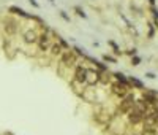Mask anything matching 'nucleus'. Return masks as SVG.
<instances>
[{
	"instance_id": "1",
	"label": "nucleus",
	"mask_w": 158,
	"mask_h": 135,
	"mask_svg": "<svg viewBox=\"0 0 158 135\" xmlns=\"http://www.w3.org/2000/svg\"><path fill=\"white\" fill-rule=\"evenodd\" d=\"M136 105V100H134V95H131V94H128L125 99L120 102V106H119V110L122 111V113H128L130 110L133 108V106Z\"/></svg>"
},
{
	"instance_id": "2",
	"label": "nucleus",
	"mask_w": 158,
	"mask_h": 135,
	"mask_svg": "<svg viewBox=\"0 0 158 135\" xmlns=\"http://www.w3.org/2000/svg\"><path fill=\"white\" fill-rule=\"evenodd\" d=\"M74 80L78 83H87L89 81V70H87L86 67H82V65H79L76 67V72H74Z\"/></svg>"
},
{
	"instance_id": "3",
	"label": "nucleus",
	"mask_w": 158,
	"mask_h": 135,
	"mask_svg": "<svg viewBox=\"0 0 158 135\" xmlns=\"http://www.w3.org/2000/svg\"><path fill=\"white\" fill-rule=\"evenodd\" d=\"M112 92H114L115 95L125 99V97L128 95V84H123V83H115V84L112 86Z\"/></svg>"
},
{
	"instance_id": "4",
	"label": "nucleus",
	"mask_w": 158,
	"mask_h": 135,
	"mask_svg": "<svg viewBox=\"0 0 158 135\" xmlns=\"http://www.w3.org/2000/svg\"><path fill=\"white\" fill-rule=\"evenodd\" d=\"M24 40H25V43H35V41L38 40V35H36L33 30H27L24 34Z\"/></svg>"
},
{
	"instance_id": "5",
	"label": "nucleus",
	"mask_w": 158,
	"mask_h": 135,
	"mask_svg": "<svg viewBox=\"0 0 158 135\" xmlns=\"http://www.w3.org/2000/svg\"><path fill=\"white\" fill-rule=\"evenodd\" d=\"M62 60H63V64H67V65H71L74 62V54L71 53V51H67L63 56H62Z\"/></svg>"
},
{
	"instance_id": "6",
	"label": "nucleus",
	"mask_w": 158,
	"mask_h": 135,
	"mask_svg": "<svg viewBox=\"0 0 158 135\" xmlns=\"http://www.w3.org/2000/svg\"><path fill=\"white\" fill-rule=\"evenodd\" d=\"M48 48H49V37L48 35H41L40 37V49L46 51Z\"/></svg>"
},
{
	"instance_id": "7",
	"label": "nucleus",
	"mask_w": 158,
	"mask_h": 135,
	"mask_svg": "<svg viewBox=\"0 0 158 135\" xmlns=\"http://www.w3.org/2000/svg\"><path fill=\"white\" fill-rule=\"evenodd\" d=\"M10 11L16 13V15H19V16H27V15H25V11H24V10H21V8H17V7H11V8H10Z\"/></svg>"
},
{
	"instance_id": "8",
	"label": "nucleus",
	"mask_w": 158,
	"mask_h": 135,
	"mask_svg": "<svg viewBox=\"0 0 158 135\" xmlns=\"http://www.w3.org/2000/svg\"><path fill=\"white\" fill-rule=\"evenodd\" d=\"M52 54L54 56H60V54H62V45H54L52 46Z\"/></svg>"
},
{
	"instance_id": "9",
	"label": "nucleus",
	"mask_w": 158,
	"mask_h": 135,
	"mask_svg": "<svg viewBox=\"0 0 158 135\" xmlns=\"http://www.w3.org/2000/svg\"><path fill=\"white\" fill-rule=\"evenodd\" d=\"M130 83H131L133 86H136V87H139V89H142V83L139 81V80H136V78H130Z\"/></svg>"
},
{
	"instance_id": "10",
	"label": "nucleus",
	"mask_w": 158,
	"mask_h": 135,
	"mask_svg": "<svg viewBox=\"0 0 158 135\" xmlns=\"http://www.w3.org/2000/svg\"><path fill=\"white\" fill-rule=\"evenodd\" d=\"M76 13H78V15H79V16H81V18H84V19H86V18H87V15H86V13H84V10H81V8H79V7H76Z\"/></svg>"
},
{
	"instance_id": "11",
	"label": "nucleus",
	"mask_w": 158,
	"mask_h": 135,
	"mask_svg": "<svg viewBox=\"0 0 158 135\" xmlns=\"http://www.w3.org/2000/svg\"><path fill=\"white\" fill-rule=\"evenodd\" d=\"M60 16H62L65 21H70V16H68V15H67V13H65V11H60Z\"/></svg>"
},
{
	"instance_id": "12",
	"label": "nucleus",
	"mask_w": 158,
	"mask_h": 135,
	"mask_svg": "<svg viewBox=\"0 0 158 135\" xmlns=\"http://www.w3.org/2000/svg\"><path fill=\"white\" fill-rule=\"evenodd\" d=\"M131 62H133V65H139V62H141V59H139V57H136V56H134Z\"/></svg>"
},
{
	"instance_id": "13",
	"label": "nucleus",
	"mask_w": 158,
	"mask_h": 135,
	"mask_svg": "<svg viewBox=\"0 0 158 135\" xmlns=\"http://www.w3.org/2000/svg\"><path fill=\"white\" fill-rule=\"evenodd\" d=\"M29 2H30V3H32V5H33L35 8H38V7H40L38 3H36V0H29Z\"/></svg>"
},
{
	"instance_id": "14",
	"label": "nucleus",
	"mask_w": 158,
	"mask_h": 135,
	"mask_svg": "<svg viewBox=\"0 0 158 135\" xmlns=\"http://www.w3.org/2000/svg\"><path fill=\"white\" fill-rule=\"evenodd\" d=\"M104 60H109V62H115L112 57H109V56H104Z\"/></svg>"
},
{
	"instance_id": "15",
	"label": "nucleus",
	"mask_w": 158,
	"mask_h": 135,
	"mask_svg": "<svg viewBox=\"0 0 158 135\" xmlns=\"http://www.w3.org/2000/svg\"><path fill=\"white\" fill-rule=\"evenodd\" d=\"M146 76L150 78V80H153V78H155V75H153V73H146Z\"/></svg>"
},
{
	"instance_id": "16",
	"label": "nucleus",
	"mask_w": 158,
	"mask_h": 135,
	"mask_svg": "<svg viewBox=\"0 0 158 135\" xmlns=\"http://www.w3.org/2000/svg\"><path fill=\"white\" fill-rule=\"evenodd\" d=\"M152 11H153V16H155L157 19H158V11H157V10H152Z\"/></svg>"
},
{
	"instance_id": "17",
	"label": "nucleus",
	"mask_w": 158,
	"mask_h": 135,
	"mask_svg": "<svg viewBox=\"0 0 158 135\" xmlns=\"http://www.w3.org/2000/svg\"><path fill=\"white\" fill-rule=\"evenodd\" d=\"M149 2H150V3H155V0H149Z\"/></svg>"
},
{
	"instance_id": "18",
	"label": "nucleus",
	"mask_w": 158,
	"mask_h": 135,
	"mask_svg": "<svg viewBox=\"0 0 158 135\" xmlns=\"http://www.w3.org/2000/svg\"><path fill=\"white\" fill-rule=\"evenodd\" d=\"M157 27H158V22H157Z\"/></svg>"
},
{
	"instance_id": "19",
	"label": "nucleus",
	"mask_w": 158,
	"mask_h": 135,
	"mask_svg": "<svg viewBox=\"0 0 158 135\" xmlns=\"http://www.w3.org/2000/svg\"><path fill=\"white\" fill-rule=\"evenodd\" d=\"M51 2H54V0H51Z\"/></svg>"
}]
</instances>
